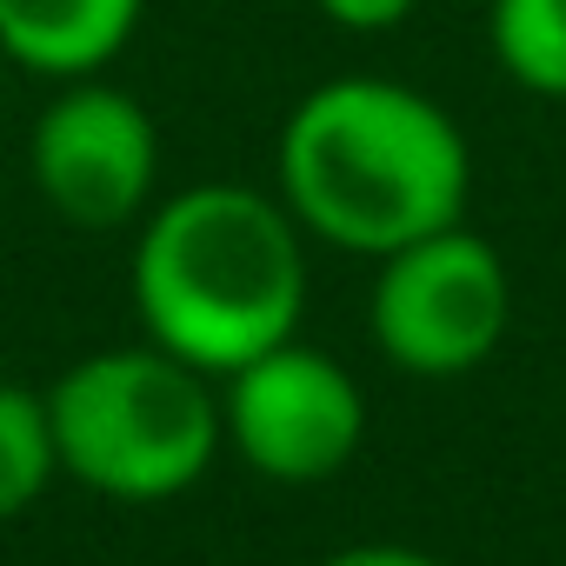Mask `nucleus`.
Instances as JSON below:
<instances>
[{
	"mask_svg": "<svg viewBox=\"0 0 566 566\" xmlns=\"http://www.w3.org/2000/svg\"><path fill=\"white\" fill-rule=\"evenodd\" d=\"M273 193L307 240L380 260L467 220L473 147L433 94L394 74H334L280 127Z\"/></svg>",
	"mask_w": 566,
	"mask_h": 566,
	"instance_id": "obj_1",
	"label": "nucleus"
},
{
	"mask_svg": "<svg viewBox=\"0 0 566 566\" xmlns=\"http://www.w3.org/2000/svg\"><path fill=\"white\" fill-rule=\"evenodd\" d=\"M220 380L174 360L167 347H101L48 387L61 473L87 493L154 506L207 480L227 427Z\"/></svg>",
	"mask_w": 566,
	"mask_h": 566,
	"instance_id": "obj_3",
	"label": "nucleus"
},
{
	"mask_svg": "<svg viewBox=\"0 0 566 566\" xmlns=\"http://www.w3.org/2000/svg\"><path fill=\"white\" fill-rule=\"evenodd\" d=\"M321 566H447V559H433L420 546H400V539H367V546H347V553H334Z\"/></svg>",
	"mask_w": 566,
	"mask_h": 566,
	"instance_id": "obj_11",
	"label": "nucleus"
},
{
	"mask_svg": "<svg viewBox=\"0 0 566 566\" xmlns=\"http://www.w3.org/2000/svg\"><path fill=\"white\" fill-rule=\"evenodd\" d=\"M54 473H61V453H54L48 394L0 380V520L28 513L54 486Z\"/></svg>",
	"mask_w": 566,
	"mask_h": 566,
	"instance_id": "obj_9",
	"label": "nucleus"
},
{
	"mask_svg": "<svg viewBox=\"0 0 566 566\" xmlns=\"http://www.w3.org/2000/svg\"><path fill=\"white\" fill-rule=\"evenodd\" d=\"M147 0H0V54L34 81L107 74L140 34Z\"/></svg>",
	"mask_w": 566,
	"mask_h": 566,
	"instance_id": "obj_7",
	"label": "nucleus"
},
{
	"mask_svg": "<svg viewBox=\"0 0 566 566\" xmlns=\"http://www.w3.org/2000/svg\"><path fill=\"white\" fill-rule=\"evenodd\" d=\"M220 427L260 480L314 486L360 453L367 394L334 354L294 334L220 380Z\"/></svg>",
	"mask_w": 566,
	"mask_h": 566,
	"instance_id": "obj_6",
	"label": "nucleus"
},
{
	"mask_svg": "<svg viewBox=\"0 0 566 566\" xmlns=\"http://www.w3.org/2000/svg\"><path fill=\"white\" fill-rule=\"evenodd\" d=\"M28 180L81 233L140 227L160 200V127L107 74L61 81L28 134Z\"/></svg>",
	"mask_w": 566,
	"mask_h": 566,
	"instance_id": "obj_5",
	"label": "nucleus"
},
{
	"mask_svg": "<svg viewBox=\"0 0 566 566\" xmlns=\"http://www.w3.org/2000/svg\"><path fill=\"white\" fill-rule=\"evenodd\" d=\"M134 321L154 347L227 380L266 347L294 340L307 314V233L287 200L247 180L160 193L134 240Z\"/></svg>",
	"mask_w": 566,
	"mask_h": 566,
	"instance_id": "obj_2",
	"label": "nucleus"
},
{
	"mask_svg": "<svg viewBox=\"0 0 566 566\" xmlns=\"http://www.w3.org/2000/svg\"><path fill=\"white\" fill-rule=\"evenodd\" d=\"M374 266L380 273L367 294V327H374V347L400 374L460 380L480 360H493L513 321V280L486 233L453 220L427 240L380 253Z\"/></svg>",
	"mask_w": 566,
	"mask_h": 566,
	"instance_id": "obj_4",
	"label": "nucleus"
},
{
	"mask_svg": "<svg viewBox=\"0 0 566 566\" xmlns=\"http://www.w3.org/2000/svg\"><path fill=\"white\" fill-rule=\"evenodd\" d=\"M321 21H334L340 34H394L413 21L420 0H314Z\"/></svg>",
	"mask_w": 566,
	"mask_h": 566,
	"instance_id": "obj_10",
	"label": "nucleus"
},
{
	"mask_svg": "<svg viewBox=\"0 0 566 566\" xmlns=\"http://www.w3.org/2000/svg\"><path fill=\"white\" fill-rule=\"evenodd\" d=\"M486 48L513 87L566 101V0H493Z\"/></svg>",
	"mask_w": 566,
	"mask_h": 566,
	"instance_id": "obj_8",
	"label": "nucleus"
}]
</instances>
